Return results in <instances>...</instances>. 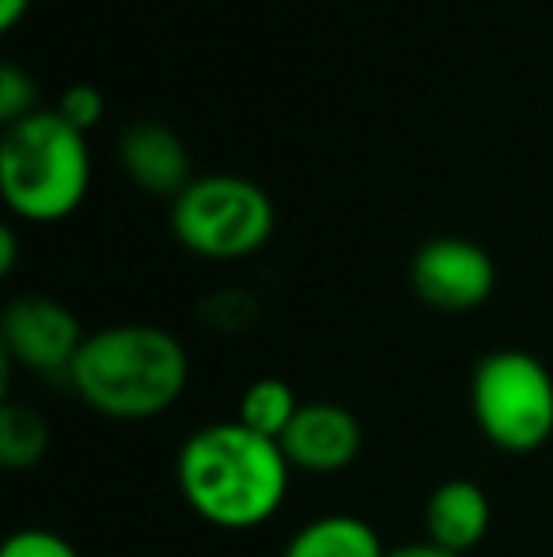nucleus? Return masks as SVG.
Segmentation results:
<instances>
[{
	"instance_id": "1",
	"label": "nucleus",
	"mask_w": 553,
	"mask_h": 557,
	"mask_svg": "<svg viewBox=\"0 0 553 557\" xmlns=\"http://www.w3.org/2000/svg\"><path fill=\"white\" fill-rule=\"evenodd\" d=\"M175 478L183 500L209 528L254 531L280 512L292 467L277 441L251 433L239 421H216L186 436Z\"/></svg>"
},
{
	"instance_id": "2",
	"label": "nucleus",
	"mask_w": 553,
	"mask_h": 557,
	"mask_svg": "<svg viewBox=\"0 0 553 557\" xmlns=\"http://www.w3.org/2000/svg\"><path fill=\"white\" fill-rule=\"evenodd\" d=\"M190 383V352L171 331L118 323L88 334L68 387L88 410L111 421H152L167 413Z\"/></svg>"
},
{
	"instance_id": "3",
	"label": "nucleus",
	"mask_w": 553,
	"mask_h": 557,
	"mask_svg": "<svg viewBox=\"0 0 553 557\" xmlns=\"http://www.w3.org/2000/svg\"><path fill=\"white\" fill-rule=\"evenodd\" d=\"M91 190V152L58 111H35L0 137V194L15 221L58 224Z\"/></svg>"
},
{
	"instance_id": "4",
	"label": "nucleus",
	"mask_w": 553,
	"mask_h": 557,
	"mask_svg": "<svg viewBox=\"0 0 553 557\" xmlns=\"http://www.w3.org/2000/svg\"><path fill=\"white\" fill-rule=\"evenodd\" d=\"M277 209L259 183L243 175H198L171 201V232L205 262H239L274 239Z\"/></svg>"
},
{
	"instance_id": "5",
	"label": "nucleus",
	"mask_w": 553,
	"mask_h": 557,
	"mask_svg": "<svg viewBox=\"0 0 553 557\" xmlns=\"http://www.w3.org/2000/svg\"><path fill=\"white\" fill-rule=\"evenodd\" d=\"M470 413L497 451H539L553 436V372L527 349L486 352L470 375Z\"/></svg>"
},
{
	"instance_id": "6",
	"label": "nucleus",
	"mask_w": 553,
	"mask_h": 557,
	"mask_svg": "<svg viewBox=\"0 0 553 557\" xmlns=\"http://www.w3.org/2000/svg\"><path fill=\"white\" fill-rule=\"evenodd\" d=\"M84 334L80 319L61 300L42 293H23L0 315V352L8 364L23 372L46 375V380H68L76 357H80Z\"/></svg>"
},
{
	"instance_id": "7",
	"label": "nucleus",
	"mask_w": 553,
	"mask_h": 557,
	"mask_svg": "<svg viewBox=\"0 0 553 557\" xmlns=\"http://www.w3.org/2000/svg\"><path fill=\"white\" fill-rule=\"evenodd\" d=\"M410 285L417 300L443 315H466L489 304L497 288V265L486 247L463 235L428 239L410 262Z\"/></svg>"
},
{
	"instance_id": "8",
	"label": "nucleus",
	"mask_w": 553,
	"mask_h": 557,
	"mask_svg": "<svg viewBox=\"0 0 553 557\" xmlns=\"http://www.w3.org/2000/svg\"><path fill=\"white\" fill-rule=\"evenodd\" d=\"M364 447V429L356 413L341 403H303L288 433L280 436L288 467L303 474H341L356 462Z\"/></svg>"
},
{
	"instance_id": "9",
	"label": "nucleus",
	"mask_w": 553,
	"mask_h": 557,
	"mask_svg": "<svg viewBox=\"0 0 553 557\" xmlns=\"http://www.w3.org/2000/svg\"><path fill=\"white\" fill-rule=\"evenodd\" d=\"M118 160L126 168L129 183L144 194L175 201L193 183L190 152L183 137L160 122H137L118 137Z\"/></svg>"
},
{
	"instance_id": "10",
	"label": "nucleus",
	"mask_w": 553,
	"mask_h": 557,
	"mask_svg": "<svg viewBox=\"0 0 553 557\" xmlns=\"http://www.w3.org/2000/svg\"><path fill=\"white\" fill-rule=\"evenodd\" d=\"M493 508L474 478H448L425 500V539L463 557L486 539Z\"/></svg>"
},
{
	"instance_id": "11",
	"label": "nucleus",
	"mask_w": 553,
	"mask_h": 557,
	"mask_svg": "<svg viewBox=\"0 0 553 557\" xmlns=\"http://www.w3.org/2000/svg\"><path fill=\"white\" fill-rule=\"evenodd\" d=\"M387 546L368 520L349 512L315 516L288 539L280 557H384Z\"/></svg>"
},
{
	"instance_id": "12",
	"label": "nucleus",
	"mask_w": 553,
	"mask_h": 557,
	"mask_svg": "<svg viewBox=\"0 0 553 557\" xmlns=\"http://www.w3.org/2000/svg\"><path fill=\"white\" fill-rule=\"evenodd\" d=\"M300 410H303V403L296 398V391L288 387L285 380H277V375H262V380H254L251 387L239 395L236 421L251 429V433L280 444V436L288 433V425H292Z\"/></svg>"
},
{
	"instance_id": "13",
	"label": "nucleus",
	"mask_w": 553,
	"mask_h": 557,
	"mask_svg": "<svg viewBox=\"0 0 553 557\" xmlns=\"http://www.w3.org/2000/svg\"><path fill=\"white\" fill-rule=\"evenodd\" d=\"M50 451V425L27 403L0 406V462L4 470H35Z\"/></svg>"
},
{
	"instance_id": "14",
	"label": "nucleus",
	"mask_w": 553,
	"mask_h": 557,
	"mask_svg": "<svg viewBox=\"0 0 553 557\" xmlns=\"http://www.w3.org/2000/svg\"><path fill=\"white\" fill-rule=\"evenodd\" d=\"M201 319H205L213 331H247V326L259 319V304H254L251 293H239V288H224V293H213L201 308Z\"/></svg>"
},
{
	"instance_id": "15",
	"label": "nucleus",
	"mask_w": 553,
	"mask_h": 557,
	"mask_svg": "<svg viewBox=\"0 0 553 557\" xmlns=\"http://www.w3.org/2000/svg\"><path fill=\"white\" fill-rule=\"evenodd\" d=\"M38 107V91H35V81L30 73H23L20 65H4L0 69V125H15L23 117H30Z\"/></svg>"
},
{
	"instance_id": "16",
	"label": "nucleus",
	"mask_w": 553,
	"mask_h": 557,
	"mask_svg": "<svg viewBox=\"0 0 553 557\" xmlns=\"http://www.w3.org/2000/svg\"><path fill=\"white\" fill-rule=\"evenodd\" d=\"M0 557H80V550L50 528H23L4 539Z\"/></svg>"
},
{
	"instance_id": "17",
	"label": "nucleus",
	"mask_w": 553,
	"mask_h": 557,
	"mask_svg": "<svg viewBox=\"0 0 553 557\" xmlns=\"http://www.w3.org/2000/svg\"><path fill=\"white\" fill-rule=\"evenodd\" d=\"M58 114L65 117L73 129H80V133L96 129V125L103 122V114H106L103 91H99L96 84H73V88L61 96Z\"/></svg>"
},
{
	"instance_id": "18",
	"label": "nucleus",
	"mask_w": 553,
	"mask_h": 557,
	"mask_svg": "<svg viewBox=\"0 0 553 557\" xmlns=\"http://www.w3.org/2000/svg\"><path fill=\"white\" fill-rule=\"evenodd\" d=\"M384 557H458V554L443 550V546L428 543V539H417V543H402V546H394V550H387Z\"/></svg>"
},
{
	"instance_id": "19",
	"label": "nucleus",
	"mask_w": 553,
	"mask_h": 557,
	"mask_svg": "<svg viewBox=\"0 0 553 557\" xmlns=\"http://www.w3.org/2000/svg\"><path fill=\"white\" fill-rule=\"evenodd\" d=\"M15 258H20V247H15V227L4 224L0 227V273L12 277L15 273Z\"/></svg>"
},
{
	"instance_id": "20",
	"label": "nucleus",
	"mask_w": 553,
	"mask_h": 557,
	"mask_svg": "<svg viewBox=\"0 0 553 557\" xmlns=\"http://www.w3.org/2000/svg\"><path fill=\"white\" fill-rule=\"evenodd\" d=\"M27 12H30V0H0V30H15Z\"/></svg>"
}]
</instances>
